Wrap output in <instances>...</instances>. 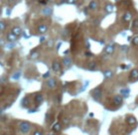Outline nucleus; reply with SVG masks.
Listing matches in <instances>:
<instances>
[{
    "label": "nucleus",
    "mask_w": 138,
    "mask_h": 135,
    "mask_svg": "<svg viewBox=\"0 0 138 135\" xmlns=\"http://www.w3.org/2000/svg\"><path fill=\"white\" fill-rule=\"evenodd\" d=\"M130 78H133V79H138V70H134V71H131Z\"/></svg>",
    "instance_id": "12"
},
{
    "label": "nucleus",
    "mask_w": 138,
    "mask_h": 135,
    "mask_svg": "<svg viewBox=\"0 0 138 135\" xmlns=\"http://www.w3.org/2000/svg\"><path fill=\"white\" fill-rule=\"evenodd\" d=\"M55 132H60L61 131V129H62V125L61 123H59V122H57V123H55L53 125V128H52Z\"/></svg>",
    "instance_id": "6"
},
{
    "label": "nucleus",
    "mask_w": 138,
    "mask_h": 135,
    "mask_svg": "<svg viewBox=\"0 0 138 135\" xmlns=\"http://www.w3.org/2000/svg\"><path fill=\"white\" fill-rule=\"evenodd\" d=\"M52 68H53V70H54V71H60V70H61V64L59 62H57V61H55L53 63V65H52Z\"/></svg>",
    "instance_id": "3"
},
{
    "label": "nucleus",
    "mask_w": 138,
    "mask_h": 135,
    "mask_svg": "<svg viewBox=\"0 0 138 135\" xmlns=\"http://www.w3.org/2000/svg\"><path fill=\"white\" fill-rule=\"evenodd\" d=\"M105 52L107 54H111L112 52H113V47H112V46H107L106 49H105Z\"/></svg>",
    "instance_id": "14"
},
{
    "label": "nucleus",
    "mask_w": 138,
    "mask_h": 135,
    "mask_svg": "<svg viewBox=\"0 0 138 135\" xmlns=\"http://www.w3.org/2000/svg\"><path fill=\"white\" fill-rule=\"evenodd\" d=\"M22 103H23V106H27V104L29 103V101H28V98H25L22 99Z\"/></svg>",
    "instance_id": "17"
},
{
    "label": "nucleus",
    "mask_w": 138,
    "mask_h": 135,
    "mask_svg": "<svg viewBox=\"0 0 138 135\" xmlns=\"http://www.w3.org/2000/svg\"><path fill=\"white\" fill-rule=\"evenodd\" d=\"M133 44H134V45H138V37H136V38L133 39Z\"/></svg>",
    "instance_id": "20"
},
{
    "label": "nucleus",
    "mask_w": 138,
    "mask_h": 135,
    "mask_svg": "<svg viewBox=\"0 0 138 135\" xmlns=\"http://www.w3.org/2000/svg\"><path fill=\"white\" fill-rule=\"evenodd\" d=\"M111 75H112V74L110 73V71H107L106 73H105V77H106V78H109V77H111Z\"/></svg>",
    "instance_id": "21"
},
{
    "label": "nucleus",
    "mask_w": 138,
    "mask_h": 135,
    "mask_svg": "<svg viewBox=\"0 0 138 135\" xmlns=\"http://www.w3.org/2000/svg\"><path fill=\"white\" fill-rule=\"evenodd\" d=\"M86 55H87V57H91V54L90 53H86Z\"/></svg>",
    "instance_id": "24"
},
{
    "label": "nucleus",
    "mask_w": 138,
    "mask_h": 135,
    "mask_svg": "<svg viewBox=\"0 0 138 135\" xmlns=\"http://www.w3.org/2000/svg\"><path fill=\"white\" fill-rule=\"evenodd\" d=\"M95 7H97V3L95 0H93V1H91L90 4V8H91V9H95Z\"/></svg>",
    "instance_id": "13"
},
{
    "label": "nucleus",
    "mask_w": 138,
    "mask_h": 135,
    "mask_svg": "<svg viewBox=\"0 0 138 135\" xmlns=\"http://www.w3.org/2000/svg\"><path fill=\"white\" fill-rule=\"evenodd\" d=\"M38 30H39V32L40 33H45V32H47V30H48V27L46 26V25H39V27H38Z\"/></svg>",
    "instance_id": "10"
},
{
    "label": "nucleus",
    "mask_w": 138,
    "mask_h": 135,
    "mask_svg": "<svg viewBox=\"0 0 138 135\" xmlns=\"http://www.w3.org/2000/svg\"><path fill=\"white\" fill-rule=\"evenodd\" d=\"M91 94H93V98L94 99H98L100 96H101V88L100 87L94 88V90H93V92H91Z\"/></svg>",
    "instance_id": "2"
},
{
    "label": "nucleus",
    "mask_w": 138,
    "mask_h": 135,
    "mask_svg": "<svg viewBox=\"0 0 138 135\" xmlns=\"http://www.w3.org/2000/svg\"><path fill=\"white\" fill-rule=\"evenodd\" d=\"M89 69L90 71L95 70V69H97V64H95V63H90V64L89 65Z\"/></svg>",
    "instance_id": "15"
},
{
    "label": "nucleus",
    "mask_w": 138,
    "mask_h": 135,
    "mask_svg": "<svg viewBox=\"0 0 138 135\" xmlns=\"http://www.w3.org/2000/svg\"><path fill=\"white\" fill-rule=\"evenodd\" d=\"M1 30H2V31L4 30V23H3V22L1 23Z\"/></svg>",
    "instance_id": "23"
},
{
    "label": "nucleus",
    "mask_w": 138,
    "mask_h": 135,
    "mask_svg": "<svg viewBox=\"0 0 138 135\" xmlns=\"http://www.w3.org/2000/svg\"><path fill=\"white\" fill-rule=\"evenodd\" d=\"M34 135H43V133H42L41 131H35L34 132Z\"/></svg>",
    "instance_id": "22"
},
{
    "label": "nucleus",
    "mask_w": 138,
    "mask_h": 135,
    "mask_svg": "<svg viewBox=\"0 0 138 135\" xmlns=\"http://www.w3.org/2000/svg\"><path fill=\"white\" fill-rule=\"evenodd\" d=\"M19 128L22 133H28L31 130V124L27 121H22L19 125Z\"/></svg>",
    "instance_id": "1"
},
{
    "label": "nucleus",
    "mask_w": 138,
    "mask_h": 135,
    "mask_svg": "<svg viewBox=\"0 0 138 135\" xmlns=\"http://www.w3.org/2000/svg\"><path fill=\"white\" fill-rule=\"evenodd\" d=\"M126 122L128 124H134V123H136V119H135V117H133V116H129L126 119Z\"/></svg>",
    "instance_id": "11"
},
{
    "label": "nucleus",
    "mask_w": 138,
    "mask_h": 135,
    "mask_svg": "<svg viewBox=\"0 0 138 135\" xmlns=\"http://www.w3.org/2000/svg\"><path fill=\"white\" fill-rule=\"evenodd\" d=\"M17 37L18 36H16L15 34H13V33L11 32V33H9L7 35V39L9 40V41H15V40H17Z\"/></svg>",
    "instance_id": "9"
},
{
    "label": "nucleus",
    "mask_w": 138,
    "mask_h": 135,
    "mask_svg": "<svg viewBox=\"0 0 138 135\" xmlns=\"http://www.w3.org/2000/svg\"><path fill=\"white\" fill-rule=\"evenodd\" d=\"M107 12H112V10H113V7H112L111 4H109V5H106V9H105Z\"/></svg>",
    "instance_id": "16"
},
{
    "label": "nucleus",
    "mask_w": 138,
    "mask_h": 135,
    "mask_svg": "<svg viewBox=\"0 0 138 135\" xmlns=\"http://www.w3.org/2000/svg\"><path fill=\"white\" fill-rule=\"evenodd\" d=\"M47 84H48V86L50 88H54V87L56 86V81L54 79H50L49 81L47 82Z\"/></svg>",
    "instance_id": "8"
},
{
    "label": "nucleus",
    "mask_w": 138,
    "mask_h": 135,
    "mask_svg": "<svg viewBox=\"0 0 138 135\" xmlns=\"http://www.w3.org/2000/svg\"><path fill=\"white\" fill-rule=\"evenodd\" d=\"M43 100H44V96L42 95L41 94H38L35 95V101H36V103H41V102H43Z\"/></svg>",
    "instance_id": "5"
},
{
    "label": "nucleus",
    "mask_w": 138,
    "mask_h": 135,
    "mask_svg": "<svg viewBox=\"0 0 138 135\" xmlns=\"http://www.w3.org/2000/svg\"><path fill=\"white\" fill-rule=\"evenodd\" d=\"M122 96L121 95H114L113 98V102L116 103V104H121L122 103Z\"/></svg>",
    "instance_id": "4"
},
{
    "label": "nucleus",
    "mask_w": 138,
    "mask_h": 135,
    "mask_svg": "<svg viewBox=\"0 0 138 135\" xmlns=\"http://www.w3.org/2000/svg\"><path fill=\"white\" fill-rule=\"evenodd\" d=\"M12 33L15 34L16 36H19L20 34L22 33V30H21L20 27H17V26H16V27H13V28H12Z\"/></svg>",
    "instance_id": "7"
},
{
    "label": "nucleus",
    "mask_w": 138,
    "mask_h": 135,
    "mask_svg": "<svg viewBox=\"0 0 138 135\" xmlns=\"http://www.w3.org/2000/svg\"><path fill=\"white\" fill-rule=\"evenodd\" d=\"M132 26H133V28H138V18L135 19V20H133Z\"/></svg>",
    "instance_id": "18"
},
{
    "label": "nucleus",
    "mask_w": 138,
    "mask_h": 135,
    "mask_svg": "<svg viewBox=\"0 0 138 135\" xmlns=\"http://www.w3.org/2000/svg\"><path fill=\"white\" fill-rule=\"evenodd\" d=\"M64 63H65V65H66V66H68V65L70 64V63H71L70 59H65V60H64Z\"/></svg>",
    "instance_id": "19"
},
{
    "label": "nucleus",
    "mask_w": 138,
    "mask_h": 135,
    "mask_svg": "<svg viewBox=\"0 0 138 135\" xmlns=\"http://www.w3.org/2000/svg\"><path fill=\"white\" fill-rule=\"evenodd\" d=\"M49 135H54V134H49Z\"/></svg>",
    "instance_id": "25"
}]
</instances>
